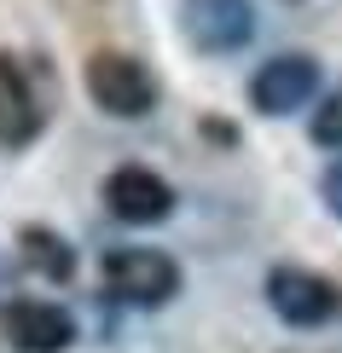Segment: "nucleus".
I'll return each instance as SVG.
<instances>
[{
  "label": "nucleus",
  "instance_id": "f257e3e1",
  "mask_svg": "<svg viewBox=\"0 0 342 353\" xmlns=\"http://www.w3.org/2000/svg\"><path fill=\"white\" fill-rule=\"evenodd\" d=\"M87 93H93V105L105 116H122V122L151 116V105H157L151 70L140 58H128V52H93L87 58Z\"/></svg>",
  "mask_w": 342,
  "mask_h": 353
},
{
  "label": "nucleus",
  "instance_id": "f03ea898",
  "mask_svg": "<svg viewBox=\"0 0 342 353\" xmlns=\"http://www.w3.org/2000/svg\"><path fill=\"white\" fill-rule=\"evenodd\" d=\"M105 290L128 307H162L180 290V267L162 249H111L105 255Z\"/></svg>",
  "mask_w": 342,
  "mask_h": 353
},
{
  "label": "nucleus",
  "instance_id": "7ed1b4c3",
  "mask_svg": "<svg viewBox=\"0 0 342 353\" xmlns=\"http://www.w3.org/2000/svg\"><path fill=\"white\" fill-rule=\"evenodd\" d=\"M267 301H273V313L285 325L314 330L336 313V284L319 272H302V267H278V272H267Z\"/></svg>",
  "mask_w": 342,
  "mask_h": 353
},
{
  "label": "nucleus",
  "instance_id": "20e7f679",
  "mask_svg": "<svg viewBox=\"0 0 342 353\" xmlns=\"http://www.w3.org/2000/svg\"><path fill=\"white\" fill-rule=\"evenodd\" d=\"M314 93H319V64L307 52L273 58V64H261L256 81H249V105H256L261 116H290V110H302Z\"/></svg>",
  "mask_w": 342,
  "mask_h": 353
},
{
  "label": "nucleus",
  "instance_id": "39448f33",
  "mask_svg": "<svg viewBox=\"0 0 342 353\" xmlns=\"http://www.w3.org/2000/svg\"><path fill=\"white\" fill-rule=\"evenodd\" d=\"M180 23H186V41L198 52H238L249 35H256L249 0H186Z\"/></svg>",
  "mask_w": 342,
  "mask_h": 353
},
{
  "label": "nucleus",
  "instance_id": "423d86ee",
  "mask_svg": "<svg viewBox=\"0 0 342 353\" xmlns=\"http://www.w3.org/2000/svg\"><path fill=\"white\" fill-rule=\"evenodd\" d=\"M105 209L116 220H128V226H157V220L174 214V185L162 180L151 168H116L105 180Z\"/></svg>",
  "mask_w": 342,
  "mask_h": 353
},
{
  "label": "nucleus",
  "instance_id": "0eeeda50",
  "mask_svg": "<svg viewBox=\"0 0 342 353\" xmlns=\"http://www.w3.org/2000/svg\"><path fill=\"white\" fill-rule=\"evenodd\" d=\"M6 342L18 353H64L76 342V319L64 313L58 301H12L6 307Z\"/></svg>",
  "mask_w": 342,
  "mask_h": 353
},
{
  "label": "nucleus",
  "instance_id": "6e6552de",
  "mask_svg": "<svg viewBox=\"0 0 342 353\" xmlns=\"http://www.w3.org/2000/svg\"><path fill=\"white\" fill-rule=\"evenodd\" d=\"M41 134V105L29 93L23 70L0 52V145H29Z\"/></svg>",
  "mask_w": 342,
  "mask_h": 353
},
{
  "label": "nucleus",
  "instance_id": "1a4fd4ad",
  "mask_svg": "<svg viewBox=\"0 0 342 353\" xmlns=\"http://www.w3.org/2000/svg\"><path fill=\"white\" fill-rule=\"evenodd\" d=\"M18 243H23V267L41 272L47 284H64V278L76 272V255H70V243L58 238V232H47V226H23Z\"/></svg>",
  "mask_w": 342,
  "mask_h": 353
},
{
  "label": "nucleus",
  "instance_id": "9d476101",
  "mask_svg": "<svg viewBox=\"0 0 342 353\" xmlns=\"http://www.w3.org/2000/svg\"><path fill=\"white\" fill-rule=\"evenodd\" d=\"M314 145H325V151H342V93H331V99L314 110Z\"/></svg>",
  "mask_w": 342,
  "mask_h": 353
},
{
  "label": "nucleus",
  "instance_id": "9b49d317",
  "mask_svg": "<svg viewBox=\"0 0 342 353\" xmlns=\"http://www.w3.org/2000/svg\"><path fill=\"white\" fill-rule=\"evenodd\" d=\"M319 191H325V203H331V214L342 220V163H331V168H325V180H319Z\"/></svg>",
  "mask_w": 342,
  "mask_h": 353
},
{
  "label": "nucleus",
  "instance_id": "f8f14e48",
  "mask_svg": "<svg viewBox=\"0 0 342 353\" xmlns=\"http://www.w3.org/2000/svg\"><path fill=\"white\" fill-rule=\"evenodd\" d=\"M0 301H6V272H0Z\"/></svg>",
  "mask_w": 342,
  "mask_h": 353
}]
</instances>
